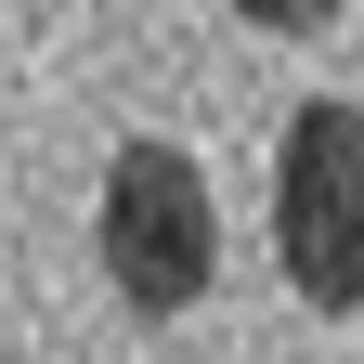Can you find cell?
<instances>
[{"instance_id": "6da1fadb", "label": "cell", "mask_w": 364, "mask_h": 364, "mask_svg": "<svg viewBox=\"0 0 364 364\" xmlns=\"http://www.w3.org/2000/svg\"><path fill=\"white\" fill-rule=\"evenodd\" d=\"M221 273V208L182 144H117L105 169V287L130 312H196Z\"/></svg>"}, {"instance_id": "7a4b0ae2", "label": "cell", "mask_w": 364, "mask_h": 364, "mask_svg": "<svg viewBox=\"0 0 364 364\" xmlns=\"http://www.w3.org/2000/svg\"><path fill=\"white\" fill-rule=\"evenodd\" d=\"M273 247L312 312H364V105H299L273 144Z\"/></svg>"}, {"instance_id": "3957f363", "label": "cell", "mask_w": 364, "mask_h": 364, "mask_svg": "<svg viewBox=\"0 0 364 364\" xmlns=\"http://www.w3.org/2000/svg\"><path fill=\"white\" fill-rule=\"evenodd\" d=\"M247 26H273V39H312V26H338V0H235Z\"/></svg>"}]
</instances>
